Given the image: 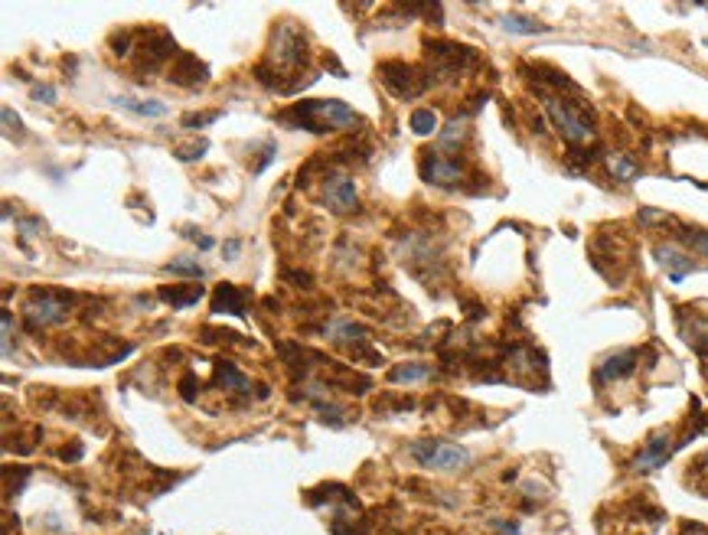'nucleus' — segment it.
Here are the masks:
<instances>
[{
	"label": "nucleus",
	"mask_w": 708,
	"mask_h": 535,
	"mask_svg": "<svg viewBox=\"0 0 708 535\" xmlns=\"http://www.w3.org/2000/svg\"><path fill=\"white\" fill-rule=\"evenodd\" d=\"M164 271H167V275L196 277V281H200V277H206V268H203L200 261H193V258H174V261H167V265H164Z\"/></svg>",
	"instance_id": "obj_24"
},
{
	"label": "nucleus",
	"mask_w": 708,
	"mask_h": 535,
	"mask_svg": "<svg viewBox=\"0 0 708 535\" xmlns=\"http://www.w3.org/2000/svg\"><path fill=\"white\" fill-rule=\"evenodd\" d=\"M464 137H467V125H464V121H460V117L448 121V125H444V131H441V137H438V154H448V157H450V151H458Z\"/></svg>",
	"instance_id": "obj_20"
},
{
	"label": "nucleus",
	"mask_w": 708,
	"mask_h": 535,
	"mask_svg": "<svg viewBox=\"0 0 708 535\" xmlns=\"http://www.w3.org/2000/svg\"><path fill=\"white\" fill-rule=\"evenodd\" d=\"M409 454L415 457L418 467L438 470V474H454V470H464L470 464V451H464V447L450 441H434V437L415 441L409 447Z\"/></svg>",
	"instance_id": "obj_4"
},
{
	"label": "nucleus",
	"mask_w": 708,
	"mask_h": 535,
	"mask_svg": "<svg viewBox=\"0 0 708 535\" xmlns=\"http://www.w3.org/2000/svg\"><path fill=\"white\" fill-rule=\"evenodd\" d=\"M496 529H500L503 535H519L516 526H509V522H496Z\"/></svg>",
	"instance_id": "obj_34"
},
{
	"label": "nucleus",
	"mask_w": 708,
	"mask_h": 535,
	"mask_svg": "<svg viewBox=\"0 0 708 535\" xmlns=\"http://www.w3.org/2000/svg\"><path fill=\"white\" fill-rule=\"evenodd\" d=\"M356 180L350 174H326L324 176V202L334 212H350L356 210Z\"/></svg>",
	"instance_id": "obj_9"
},
{
	"label": "nucleus",
	"mask_w": 708,
	"mask_h": 535,
	"mask_svg": "<svg viewBox=\"0 0 708 535\" xmlns=\"http://www.w3.org/2000/svg\"><path fill=\"white\" fill-rule=\"evenodd\" d=\"M281 277L284 281H294V287H310V275H304V271H291V268H284Z\"/></svg>",
	"instance_id": "obj_27"
},
{
	"label": "nucleus",
	"mask_w": 708,
	"mask_h": 535,
	"mask_svg": "<svg viewBox=\"0 0 708 535\" xmlns=\"http://www.w3.org/2000/svg\"><path fill=\"white\" fill-rule=\"evenodd\" d=\"M278 121L294 127H307L314 134L324 131H340V127H359L363 117L340 99H320V101H297L288 111L278 115Z\"/></svg>",
	"instance_id": "obj_1"
},
{
	"label": "nucleus",
	"mask_w": 708,
	"mask_h": 535,
	"mask_svg": "<svg viewBox=\"0 0 708 535\" xmlns=\"http://www.w3.org/2000/svg\"><path fill=\"white\" fill-rule=\"evenodd\" d=\"M637 360H640V352H637V350L614 352V356H608V360L598 366V379H600V382H614V379L630 376V372L637 369Z\"/></svg>",
	"instance_id": "obj_14"
},
{
	"label": "nucleus",
	"mask_w": 708,
	"mask_h": 535,
	"mask_svg": "<svg viewBox=\"0 0 708 535\" xmlns=\"http://www.w3.org/2000/svg\"><path fill=\"white\" fill-rule=\"evenodd\" d=\"M193 389H196V376H186L184 382H180V395H184L186 401H193V395H196Z\"/></svg>",
	"instance_id": "obj_33"
},
{
	"label": "nucleus",
	"mask_w": 708,
	"mask_h": 535,
	"mask_svg": "<svg viewBox=\"0 0 708 535\" xmlns=\"http://www.w3.org/2000/svg\"><path fill=\"white\" fill-rule=\"evenodd\" d=\"M705 464H708V457H705Z\"/></svg>",
	"instance_id": "obj_37"
},
{
	"label": "nucleus",
	"mask_w": 708,
	"mask_h": 535,
	"mask_svg": "<svg viewBox=\"0 0 708 535\" xmlns=\"http://www.w3.org/2000/svg\"><path fill=\"white\" fill-rule=\"evenodd\" d=\"M431 379V366L428 362H399L389 369V382H425Z\"/></svg>",
	"instance_id": "obj_19"
},
{
	"label": "nucleus",
	"mask_w": 708,
	"mask_h": 535,
	"mask_svg": "<svg viewBox=\"0 0 708 535\" xmlns=\"http://www.w3.org/2000/svg\"><path fill=\"white\" fill-rule=\"evenodd\" d=\"M683 535H708V529H702V526H685Z\"/></svg>",
	"instance_id": "obj_35"
},
{
	"label": "nucleus",
	"mask_w": 708,
	"mask_h": 535,
	"mask_svg": "<svg viewBox=\"0 0 708 535\" xmlns=\"http://www.w3.org/2000/svg\"><path fill=\"white\" fill-rule=\"evenodd\" d=\"M500 26L506 30V33H519V36H535V33H545V30H549V26L539 23V20L519 17V14H509V17H503Z\"/></svg>",
	"instance_id": "obj_21"
},
{
	"label": "nucleus",
	"mask_w": 708,
	"mask_h": 535,
	"mask_svg": "<svg viewBox=\"0 0 708 535\" xmlns=\"http://www.w3.org/2000/svg\"><path fill=\"white\" fill-rule=\"evenodd\" d=\"M216 382L225 385V389H232V392H242L249 395L251 392V382L239 372V369L232 366V362H216Z\"/></svg>",
	"instance_id": "obj_18"
},
{
	"label": "nucleus",
	"mask_w": 708,
	"mask_h": 535,
	"mask_svg": "<svg viewBox=\"0 0 708 535\" xmlns=\"http://www.w3.org/2000/svg\"><path fill=\"white\" fill-rule=\"evenodd\" d=\"M249 307V294L235 285H219L212 294V314H232V317H245Z\"/></svg>",
	"instance_id": "obj_13"
},
{
	"label": "nucleus",
	"mask_w": 708,
	"mask_h": 535,
	"mask_svg": "<svg viewBox=\"0 0 708 535\" xmlns=\"http://www.w3.org/2000/svg\"><path fill=\"white\" fill-rule=\"evenodd\" d=\"M268 56H271V72L265 66H259L255 76H259V82H265L268 76H278V92H281L284 72H294V69H300L307 62V36L300 33L291 20H284V23L275 26V33H271V52Z\"/></svg>",
	"instance_id": "obj_2"
},
{
	"label": "nucleus",
	"mask_w": 708,
	"mask_h": 535,
	"mask_svg": "<svg viewBox=\"0 0 708 535\" xmlns=\"http://www.w3.org/2000/svg\"><path fill=\"white\" fill-rule=\"evenodd\" d=\"M184 235H186V239H193V242L200 245V249H212V239H209V235H200L196 229H186Z\"/></svg>",
	"instance_id": "obj_32"
},
{
	"label": "nucleus",
	"mask_w": 708,
	"mask_h": 535,
	"mask_svg": "<svg viewBox=\"0 0 708 535\" xmlns=\"http://www.w3.org/2000/svg\"><path fill=\"white\" fill-rule=\"evenodd\" d=\"M428 62H431V79L460 76L467 66H477V52L458 42H428Z\"/></svg>",
	"instance_id": "obj_7"
},
{
	"label": "nucleus",
	"mask_w": 708,
	"mask_h": 535,
	"mask_svg": "<svg viewBox=\"0 0 708 535\" xmlns=\"http://www.w3.org/2000/svg\"><path fill=\"white\" fill-rule=\"evenodd\" d=\"M4 125H7V131H10V134H14V131L24 134V131H20V127H24V125H20V117H14V108H4Z\"/></svg>",
	"instance_id": "obj_31"
},
{
	"label": "nucleus",
	"mask_w": 708,
	"mask_h": 535,
	"mask_svg": "<svg viewBox=\"0 0 708 535\" xmlns=\"http://www.w3.org/2000/svg\"><path fill=\"white\" fill-rule=\"evenodd\" d=\"M209 79V69L206 62H200V59L193 56V52H180V56L174 59V66H170V82L176 85H200Z\"/></svg>",
	"instance_id": "obj_12"
},
{
	"label": "nucleus",
	"mask_w": 708,
	"mask_h": 535,
	"mask_svg": "<svg viewBox=\"0 0 708 535\" xmlns=\"http://www.w3.org/2000/svg\"><path fill=\"white\" fill-rule=\"evenodd\" d=\"M203 151H206V141H200L196 147H184V151H176V157H180V160H196V157H203Z\"/></svg>",
	"instance_id": "obj_29"
},
{
	"label": "nucleus",
	"mask_w": 708,
	"mask_h": 535,
	"mask_svg": "<svg viewBox=\"0 0 708 535\" xmlns=\"http://www.w3.org/2000/svg\"><path fill=\"white\" fill-rule=\"evenodd\" d=\"M669 441H673L669 431H656V435L647 441V447L630 460V467H634L637 474H650V470L663 467V464L669 460V454H673V447H675V444H669Z\"/></svg>",
	"instance_id": "obj_10"
},
{
	"label": "nucleus",
	"mask_w": 708,
	"mask_h": 535,
	"mask_svg": "<svg viewBox=\"0 0 708 535\" xmlns=\"http://www.w3.org/2000/svg\"><path fill=\"white\" fill-rule=\"evenodd\" d=\"M203 297V287L200 285H190V287H164L160 291V301L174 304V310H184V307H193V304Z\"/></svg>",
	"instance_id": "obj_17"
},
{
	"label": "nucleus",
	"mask_w": 708,
	"mask_h": 535,
	"mask_svg": "<svg viewBox=\"0 0 708 535\" xmlns=\"http://www.w3.org/2000/svg\"><path fill=\"white\" fill-rule=\"evenodd\" d=\"M379 79H382L385 89L401 101L418 99V95L428 89V82H431V79L421 76L415 66L401 62V59H389V62H382V66H379Z\"/></svg>",
	"instance_id": "obj_6"
},
{
	"label": "nucleus",
	"mask_w": 708,
	"mask_h": 535,
	"mask_svg": "<svg viewBox=\"0 0 708 535\" xmlns=\"http://www.w3.org/2000/svg\"><path fill=\"white\" fill-rule=\"evenodd\" d=\"M33 99H40V101H46V105H52V101H56V92H52L50 85H33Z\"/></svg>",
	"instance_id": "obj_30"
},
{
	"label": "nucleus",
	"mask_w": 708,
	"mask_h": 535,
	"mask_svg": "<svg viewBox=\"0 0 708 535\" xmlns=\"http://www.w3.org/2000/svg\"><path fill=\"white\" fill-rule=\"evenodd\" d=\"M418 170H421V180H428L434 186H458L464 180V167H460L458 160L438 151H425Z\"/></svg>",
	"instance_id": "obj_8"
},
{
	"label": "nucleus",
	"mask_w": 708,
	"mask_h": 535,
	"mask_svg": "<svg viewBox=\"0 0 708 535\" xmlns=\"http://www.w3.org/2000/svg\"><path fill=\"white\" fill-rule=\"evenodd\" d=\"M26 324L33 330H42V326H56L69 317V297L59 291H50V287H36L26 297Z\"/></svg>",
	"instance_id": "obj_5"
},
{
	"label": "nucleus",
	"mask_w": 708,
	"mask_h": 535,
	"mask_svg": "<svg viewBox=\"0 0 708 535\" xmlns=\"http://www.w3.org/2000/svg\"><path fill=\"white\" fill-rule=\"evenodd\" d=\"M409 127L418 134V137H428V134H434V127H438V115H434L431 108H415L409 117Z\"/></svg>",
	"instance_id": "obj_23"
},
{
	"label": "nucleus",
	"mask_w": 708,
	"mask_h": 535,
	"mask_svg": "<svg viewBox=\"0 0 708 535\" xmlns=\"http://www.w3.org/2000/svg\"><path fill=\"white\" fill-rule=\"evenodd\" d=\"M137 50H141V56H144L141 69H157L164 59L176 52V40L167 33V30H154V33H147V40H144Z\"/></svg>",
	"instance_id": "obj_11"
},
{
	"label": "nucleus",
	"mask_w": 708,
	"mask_h": 535,
	"mask_svg": "<svg viewBox=\"0 0 708 535\" xmlns=\"http://www.w3.org/2000/svg\"><path fill=\"white\" fill-rule=\"evenodd\" d=\"M336 535H350V532H343V529H336Z\"/></svg>",
	"instance_id": "obj_36"
},
{
	"label": "nucleus",
	"mask_w": 708,
	"mask_h": 535,
	"mask_svg": "<svg viewBox=\"0 0 708 535\" xmlns=\"http://www.w3.org/2000/svg\"><path fill=\"white\" fill-rule=\"evenodd\" d=\"M653 255H656L659 265L666 268V271H669V281H675V285H679V281H683V277L689 275L692 268H695V265H692V258H685L683 251H675L673 245H659V249L653 251Z\"/></svg>",
	"instance_id": "obj_15"
},
{
	"label": "nucleus",
	"mask_w": 708,
	"mask_h": 535,
	"mask_svg": "<svg viewBox=\"0 0 708 535\" xmlns=\"http://www.w3.org/2000/svg\"><path fill=\"white\" fill-rule=\"evenodd\" d=\"M608 170L614 180H620V183H630V180H637V174H640V167H637L627 154H608Z\"/></svg>",
	"instance_id": "obj_22"
},
{
	"label": "nucleus",
	"mask_w": 708,
	"mask_h": 535,
	"mask_svg": "<svg viewBox=\"0 0 708 535\" xmlns=\"http://www.w3.org/2000/svg\"><path fill=\"white\" fill-rule=\"evenodd\" d=\"M10 340H14V317L10 310H4V356H10Z\"/></svg>",
	"instance_id": "obj_28"
},
{
	"label": "nucleus",
	"mask_w": 708,
	"mask_h": 535,
	"mask_svg": "<svg viewBox=\"0 0 708 535\" xmlns=\"http://www.w3.org/2000/svg\"><path fill=\"white\" fill-rule=\"evenodd\" d=\"M683 239L692 245V249L702 251V255H705V258H708V232H699V229H685Z\"/></svg>",
	"instance_id": "obj_26"
},
{
	"label": "nucleus",
	"mask_w": 708,
	"mask_h": 535,
	"mask_svg": "<svg viewBox=\"0 0 708 535\" xmlns=\"http://www.w3.org/2000/svg\"><path fill=\"white\" fill-rule=\"evenodd\" d=\"M545 111H549L552 125L559 127V134L568 144H588L594 137L591 115L575 101L562 99V95H545Z\"/></svg>",
	"instance_id": "obj_3"
},
{
	"label": "nucleus",
	"mask_w": 708,
	"mask_h": 535,
	"mask_svg": "<svg viewBox=\"0 0 708 535\" xmlns=\"http://www.w3.org/2000/svg\"><path fill=\"white\" fill-rule=\"evenodd\" d=\"M115 105H118V108L131 111V115H137V117H164V115H167V105H164V101H157V99L144 101V99H127V95H118Z\"/></svg>",
	"instance_id": "obj_16"
},
{
	"label": "nucleus",
	"mask_w": 708,
	"mask_h": 535,
	"mask_svg": "<svg viewBox=\"0 0 708 535\" xmlns=\"http://www.w3.org/2000/svg\"><path fill=\"white\" fill-rule=\"evenodd\" d=\"M219 117H222V111H193V115H184V121H180V125L190 127V131H196V127L212 125V121H219Z\"/></svg>",
	"instance_id": "obj_25"
}]
</instances>
